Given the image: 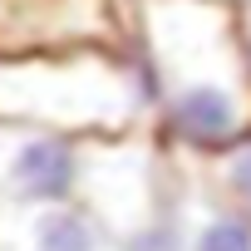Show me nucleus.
Wrapping results in <instances>:
<instances>
[{"label":"nucleus","mask_w":251,"mask_h":251,"mask_svg":"<svg viewBox=\"0 0 251 251\" xmlns=\"http://www.w3.org/2000/svg\"><path fill=\"white\" fill-rule=\"evenodd\" d=\"M128 20L163 138L192 158L236 143L251 128V59L236 30V5L128 0Z\"/></svg>","instance_id":"f257e3e1"},{"label":"nucleus","mask_w":251,"mask_h":251,"mask_svg":"<svg viewBox=\"0 0 251 251\" xmlns=\"http://www.w3.org/2000/svg\"><path fill=\"white\" fill-rule=\"evenodd\" d=\"M0 118L40 123L74 138L133 133L153 118L148 74L133 45H89L0 59Z\"/></svg>","instance_id":"f03ea898"},{"label":"nucleus","mask_w":251,"mask_h":251,"mask_svg":"<svg viewBox=\"0 0 251 251\" xmlns=\"http://www.w3.org/2000/svg\"><path fill=\"white\" fill-rule=\"evenodd\" d=\"M79 202L108 226V236H123L163 207V177L153 143L133 133H103L84 138V168H79Z\"/></svg>","instance_id":"7ed1b4c3"},{"label":"nucleus","mask_w":251,"mask_h":251,"mask_svg":"<svg viewBox=\"0 0 251 251\" xmlns=\"http://www.w3.org/2000/svg\"><path fill=\"white\" fill-rule=\"evenodd\" d=\"M133 45L128 0H0V59Z\"/></svg>","instance_id":"20e7f679"},{"label":"nucleus","mask_w":251,"mask_h":251,"mask_svg":"<svg viewBox=\"0 0 251 251\" xmlns=\"http://www.w3.org/2000/svg\"><path fill=\"white\" fill-rule=\"evenodd\" d=\"M84 138L0 118V202H59L79 197Z\"/></svg>","instance_id":"39448f33"},{"label":"nucleus","mask_w":251,"mask_h":251,"mask_svg":"<svg viewBox=\"0 0 251 251\" xmlns=\"http://www.w3.org/2000/svg\"><path fill=\"white\" fill-rule=\"evenodd\" d=\"M0 251H113V236L79 197L0 202Z\"/></svg>","instance_id":"423d86ee"},{"label":"nucleus","mask_w":251,"mask_h":251,"mask_svg":"<svg viewBox=\"0 0 251 251\" xmlns=\"http://www.w3.org/2000/svg\"><path fill=\"white\" fill-rule=\"evenodd\" d=\"M182 251H251V212H241L226 197H197L192 207H177Z\"/></svg>","instance_id":"0eeeda50"},{"label":"nucleus","mask_w":251,"mask_h":251,"mask_svg":"<svg viewBox=\"0 0 251 251\" xmlns=\"http://www.w3.org/2000/svg\"><path fill=\"white\" fill-rule=\"evenodd\" d=\"M207 163H212V177H217L222 197H226V202H236L241 212H251V128H246L236 143L217 148Z\"/></svg>","instance_id":"6e6552de"},{"label":"nucleus","mask_w":251,"mask_h":251,"mask_svg":"<svg viewBox=\"0 0 251 251\" xmlns=\"http://www.w3.org/2000/svg\"><path fill=\"white\" fill-rule=\"evenodd\" d=\"M236 30H241V45H246V59H251V0L236 5Z\"/></svg>","instance_id":"1a4fd4ad"},{"label":"nucleus","mask_w":251,"mask_h":251,"mask_svg":"<svg viewBox=\"0 0 251 251\" xmlns=\"http://www.w3.org/2000/svg\"><path fill=\"white\" fill-rule=\"evenodd\" d=\"M222 5H246V0H222Z\"/></svg>","instance_id":"9d476101"}]
</instances>
